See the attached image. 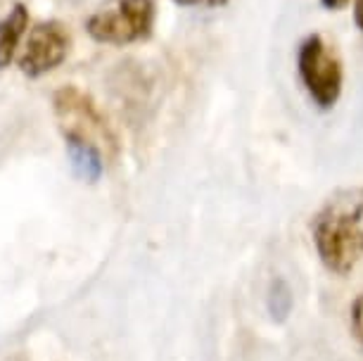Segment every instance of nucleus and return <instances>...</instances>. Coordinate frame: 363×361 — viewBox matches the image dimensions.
<instances>
[{
    "label": "nucleus",
    "instance_id": "obj_12",
    "mask_svg": "<svg viewBox=\"0 0 363 361\" xmlns=\"http://www.w3.org/2000/svg\"><path fill=\"white\" fill-rule=\"evenodd\" d=\"M349 3H352V0H320V5H323L325 10H330V12H337L342 8H347Z\"/></svg>",
    "mask_w": 363,
    "mask_h": 361
},
{
    "label": "nucleus",
    "instance_id": "obj_6",
    "mask_svg": "<svg viewBox=\"0 0 363 361\" xmlns=\"http://www.w3.org/2000/svg\"><path fill=\"white\" fill-rule=\"evenodd\" d=\"M65 150L69 157V167L77 179L86 183H98L105 174V152L93 143L65 138Z\"/></svg>",
    "mask_w": 363,
    "mask_h": 361
},
{
    "label": "nucleus",
    "instance_id": "obj_11",
    "mask_svg": "<svg viewBox=\"0 0 363 361\" xmlns=\"http://www.w3.org/2000/svg\"><path fill=\"white\" fill-rule=\"evenodd\" d=\"M354 24L363 33V0H354Z\"/></svg>",
    "mask_w": 363,
    "mask_h": 361
},
{
    "label": "nucleus",
    "instance_id": "obj_4",
    "mask_svg": "<svg viewBox=\"0 0 363 361\" xmlns=\"http://www.w3.org/2000/svg\"><path fill=\"white\" fill-rule=\"evenodd\" d=\"M297 74L306 95L318 110H333L337 105L342 86H345V70L323 36L311 33L299 43Z\"/></svg>",
    "mask_w": 363,
    "mask_h": 361
},
{
    "label": "nucleus",
    "instance_id": "obj_5",
    "mask_svg": "<svg viewBox=\"0 0 363 361\" xmlns=\"http://www.w3.org/2000/svg\"><path fill=\"white\" fill-rule=\"evenodd\" d=\"M72 50V36L57 19L36 24L29 31L24 50L19 55V72L29 79H40L65 62Z\"/></svg>",
    "mask_w": 363,
    "mask_h": 361
},
{
    "label": "nucleus",
    "instance_id": "obj_9",
    "mask_svg": "<svg viewBox=\"0 0 363 361\" xmlns=\"http://www.w3.org/2000/svg\"><path fill=\"white\" fill-rule=\"evenodd\" d=\"M352 333L363 345V295H359L352 302Z\"/></svg>",
    "mask_w": 363,
    "mask_h": 361
},
{
    "label": "nucleus",
    "instance_id": "obj_10",
    "mask_svg": "<svg viewBox=\"0 0 363 361\" xmlns=\"http://www.w3.org/2000/svg\"><path fill=\"white\" fill-rule=\"evenodd\" d=\"M181 8H221L228 0H174Z\"/></svg>",
    "mask_w": 363,
    "mask_h": 361
},
{
    "label": "nucleus",
    "instance_id": "obj_1",
    "mask_svg": "<svg viewBox=\"0 0 363 361\" xmlns=\"http://www.w3.org/2000/svg\"><path fill=\"white\" fill-rule=\"evenodd\" d=\"M311 240L320 264L349 276L363 260V186L340 188L311 219Z\"/></svg>",
    "mask_w": 363,
    "mask_h": 361
},
{
    "label": "nucleus",
    "instance_id": "obj_7",
    "mask_svg": "<svg viewBox=\"0 0 363 361\" xmlns=\"http://www.w3.org/2000/svg\"><path fill=\"white\" fill-rule=\"evenodd\" d=\"M26 29H29V10L24 3H15L8 15L0 19V72L12 65Z\"/></svg>",
    "mask_w": 363,
    "mask_h": 361
},
{
    "label": "nucleus",
    "instance_id": "obj_2",
    "mask_svg": "<svg viewBox=\"0 0 363 361\" xmlns=\"http://www.w3.org/2000/svg\"><path fill=\"white\" fill-rule=\"evenodd\" d=\"M52 112L62 138H74L98 145L102 152H116L119 140L105 112L79 86H62L52 93Z\"/></svg>",
    "mask_w": 363,
    "mask_h": 361
},
{
    "label": "nucleus",
    "instance_id": "obj_3",
    "mask_svg": "<svg viewBox=\"0 0 363 361\" xmlns=\"http://www.w3.org/2000/svg\"><path fill=\"white\" fill-rule=\"evenodd\" d=\"M155 19V0H114L86 19V31L95 43L131 45L152 36Z\"/></svg>",
    "mask_w": 363,
    "mask_h": 361
},
{
    "label": "nucleus",
    "instance_id": "obj_8",
    "mask_svg": "<svg viewBox=\"0 0 363 361\" xmlns=\"http://www.w3.org/2000/svg\"><path fill=\"white\" fill-rule=\"evenodd\" d=\"M266 309L273 323H285L294 309V292L283 276H276L266 292Z\"/></svg>",
    "mask_w": 363,
    "mask_h": 361
}]
</instances>
